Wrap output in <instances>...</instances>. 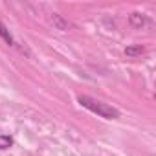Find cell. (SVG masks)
Returning a JSON list of instances; mask_svg holds the SVG:
<instances>
[{
    "mask_svg": "<svg viewBox=\"0 0 156 156\" xmlns=\"http://www.w3.org/2000/svg\"><path fill=\"white\" fill-rule=\"evenodd\" d=\"M79 103H81L85 108L96 112V114L101 116V118H107V119H116V118H119V110H118V108H114V107H110V105H107V103H103V101H98V99H94V98L79 96Z\"/></svg>",
    "mask_w": 156,
    "mask_h": 156,
    "instance_id": "6da1fadb",
    "label": "cell"
},
{
    "mask_svg": "<svg viewBox=\"0 0 156 156\" xmlns=\"http://www.w3.org/2000/svg\"><path fill=\"white\" fill-rule=\"evenodd\" d=\"M130 24L136 26V28H143V26L149 24V20H147V17L141 15V13H132V15H130Z\"/></svg>",
    "mask_w": 156,
    "mask_h": 156,
    "instance_id": "7a4b0ae2",
    "label": "cell"
},
{
    "mask_svg": "<svg viewBox=\"0 0 156 156\" xmlns=\"http://www.w3.org/2000/svg\"><path fill=\"white\" fill-rule=\"evenodd\" d=\"M143 51H145V48H143L141 44H138V46H127V48H125L127 57H138V55H141Z\"/></svg>",
    "mask_w": 156,
    "mask_h": 156,
    "instance_id": "3957f363",
    "label": "cell"
},
{
    "mask_svg": "<svg viewBox=\"0 0 156 156\" xmlns=\"http://www.w3.org/2000/svg\"><path fill=\"white\" fill-rule=\"evenodd\" d=\"M0 37H2L8 44H15V42H13V37H11V33H9V30H8L2 22H0Z\"/></svg>",
    "mask_w": 156,
    "mask_h": 156,
    "instance_id": "277c9868",
    "label": "cell"
},
{
    "mask_svg": "<svg viewBox=\"0 0 156 156\" xmlns=\"http://www.w3.org/2000/svg\"><path fill=\"white\" fill-rule=\"evenodd\" d=\"M51 22H53L59 30H62V31H64V30H68V22H64V20H62L59 15H55V13H53V17H51Z\"/></svg>",
    "mask_w": 156,
    "mask_h": 156,
    "instance_id": "5b68a950",
    "label": "cell"
},
{
    "mask_svg": "<svg viewBox=\"0 0 156 156\" xmlns=\"http://www.w3.org/2000/svg\"><path fill=\"white\" fill-rule=\"evenodd\" d=\"M13 145V138L11 136H0V151L9 149Z\"/></svg>",
    "mask_w": 156,
    "mask_h": 156,
    "instance_id": "8992f818",
    "label": "cell"
}]
</instances>
